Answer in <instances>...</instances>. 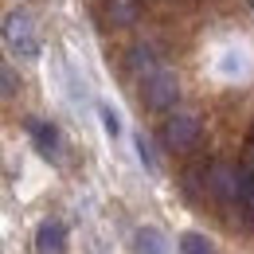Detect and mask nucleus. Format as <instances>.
Listing matches in <instances>:
<instances>
[{
  "label": "nucleus",
  "mask_w": 254,
  "mask_h": 254,
  "mask_svg": "<svg viewBox=\"0 0 254 254\" xmlns=\"http://www.w3.org/2000/svg\"><path fill=\"white\" fill-rule=\"evenodd\" d=\"M203 184H207V195L219 203L223 211H231L235 219H243V223H254V184L247 176V168L215 160V164L203 168Z\"/></svg>",
  "instance_id": "nucleus-1"
},
{
  "label": "nucleus",
  "mask_w": 254,
  "mask_h": 254,
  "mask_svg": "<svg viewBox=\"0 0 254 254\" xmlns=\"http://www.w3.org/2000/svg\"><path fill=\"white\" fill-rule=\"evenodd\" d=\"M4 43H8V51L24 55V59L39 55V35H35V24L28 12H8L4 16Z\"/></svg>",
  "instance_id": "nucleus-2"
},
{
  "label": "nucleus",
  "mask_w": 254,
  "mask_h": 254,
  "mask_svg": "<svg viewBox=\"0 0 254 254\" xmlns=\"http://www.w3.org/2000/svg\"><path fill=\"white\" fill-rule=\"evenodd\" d=\"M141 94H145V106L149 110H172L176 98H180V82L168 66H157L149 78H141Z\"/></svg>",
  "instance_id": "nucleus-3"
},
{
  "label": "nucleus",
  "mask_w": 254,
  "mask_h": 254,
  "mask_svg": "<svg viewBox=\"0 0 254 254\" xmlns=\"http://www.w3.org/2000/svg\"><path fill=\"white\" fill-rule=\"evenodd\" d=\"M160 137H164V145L172 153H188V149H195V141H199V122L191 114H172L164 122V129H160Z\"/></svg>",
  "instance_id": "nucleus-4"
},
{
  "label": "nucleus",
  "mask_w": 254,
  "mask_h": 254,
  "mask_svg": "<svg viewBox=\"0 0 254 254\" xmlns=\"http://www.w3.org/2000/svg\"><path fill=\"white\" fill-rule=\"evenodd\" d=\"M28 133H32L35 149L43 153L47 160H63V141H59V129L43 118H28Z\"/></svg>",
  "instance_id": "nucleus-5"
},
{
  "label": "nucleus",
  "mask_w": 254,
  "mask_h": 254,
  "mask_svg": "<svg viewBox=\"0 0 254 254\" xmlns=\"http://www.w3.org/2000/svg\"><path fill=\"white\" fill-rule=\"evenodd\" d=\"M35 247H39V254H63L66 251V227L59 219L39 223V231H35Z\"/></svg>",
  "instance_id": "nucleus-6"
},
{
  "label": "nucleus",
  "mask_w": 254,
  "mask_h": 254,
  "mask_svg": "<svg viewBox=\"0 0 254 254\" xmlns=\"http://www.w3.org/2000/svg\"><path fill=\"white\" fill-rule=\"evenodd\" d=\"M157 66H160V63H157V55H153V51H149L145 43L129 47V70H133L137 78H149V74H153Z\"/></svg>",
  "instance_id": "nucleus-7"
},
{
  "label": "nucleus",
  "mask_w": 254,
  "mask_h": 254,
  "mask_svg": "<svg viewBox=\"0 0 254 254\" xmlns=\"http://www.w3.org/2000/svg\"><path fill=\"white\" fill-rule=\"evenodd\" d=\"M137 254H168V239L157 227H141L137 231Z\"/></svg>",
  "instance_id": "nucleus-8"
},
{
  "label": "nucleus",
  "mask_w": 254,
  "mask_h": 254,
  "mask_svg": "<svg viewBox=\"0 0 254 254\" xmlns=\"http://www.w3.org/2000/svg\"><path fill=\"white\" fill-rule=\"evenodd\" d=\"M180 254H211V243H207L203 235H195V231H188V235L180 239Z\"/></svg>",
  "instance_id": "nucleus-9"
},
{
  "label": "nucleus",
  "mask_w": 254,
  "mask_h": 254,
  "mask_svg": "<svg viewBox=\"0 0 254 254\" xmlns=\"http://www.w3.org/2000/svg\"><path fill=\"white\" fill-rule=\"evenodd\" d=\"M102 122H106V133H110V137L122 133V122H118V114H114L110 106H102Z\"/></svg>",
  "instance_id": "nucleus-10"
},
{
  "label": "nucleus",
  "mask_w": 254,
  "mask_h": 254,
  "mask_svg": "<svg viewBox=\"0 0 254 254\" xmlns=\"http://www.w3.org/2000/svg\"><path fill=\"white\" fill-rule=\"evenodd\" d=\"M137 153H141V160H145V164H149V168H157V157H153V145H149V141H145V133H141V137H137Z\"/></svg>",
  "instance_id": "nucleus-11"
},
{
  "label": "nucleus",
  "mask_w": 254,
  "mask_h": 254,
  "mask_svg": "<svg viewBox=\"0 0 254 254\" xmlns=\"http://www.w3.org/2000/svg\"><path fill=\"white\" fill-rule=\"evenodd\" d=\"M0 74H4V98H12V90H16V74H12V66H4Z\"/></svg>",
  "instance_id": "nucleus-12"
}]
</instances>
